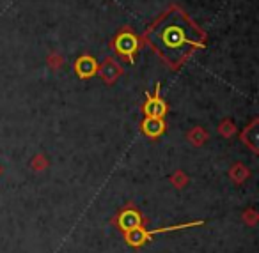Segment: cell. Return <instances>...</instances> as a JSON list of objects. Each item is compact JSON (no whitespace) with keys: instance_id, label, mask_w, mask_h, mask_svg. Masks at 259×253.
Instances as JSON below:
<instances>
[{"instance_id":"8992f818","label":"cell","mask_w":259,"mask_h":253,"mask_svg":"<svg viewBox=\"0 0 259 253\" xmlns=\"http://www.w3.org/2000/svg\"><path fill=\"white\" fill-rule=\"evenodd\" d=\"M243 221H245V223L250 225V227H254V225L257 223V214H255L252 209H250V211H247V213L243 214Z\"/></svg>"},{"instance_id":"6da1fadb","label":"cell","mask_w":259,"mask_h":253,"mask_svg":"<svg viewBox=\"0 0 259 253\" xmlns=\"http://www.w3.org/2000/svg\"><path fill=\"white\" fill-rule=\"evenodd\" d=\"M151 41L167 59L178 61L181 55L190 52V46L195 44L188 36L187 25H185L181 16H169L162 25L156 27L153 32Z\"/></svg>"},{"instance_id":"3957f363","label":"cell","mask_w":259,"mask_h":253,"mask_svg":"<svg viewBox=\"0 0 259 253\" xmlns=\"http://www.w3.org/2000/svg\"><path fill=\"white\" fill-rule=\"evenodd\" d=\"M117 225L122 232H130L134 230V228L142 227V216L137 213V211H132V209H126L119 214L117 218Z\"/></svg>"},{"instance_id":"277c9868","label":"cell","mask_w":259,"mask_h":253,"mask_svg":"<svg viewBox=\"0 0 259 253\" xmlns=\"http://www.w3.org/2000/svg\"><path fill=\"white\" fill-rule=\"evenodd\" d=\"M142 128H144L146 135H149L151 138L160 136L163 131H165V124H163V121L160 117H148L144 121V124H142Z\"/></svg>"},{"instance_id":"5b68a950","label":"cell","mask_w":259,"mask_h":253,"mask_svg":"<svg viewBox=\"0 0 259 253\" xmlns=\"http://www.w3.org/2000/svg\"><path fill=\"white\" fill-rule=\"evenodd\" d=\"M144 112H146L148 117H160L162 119L163 114H165V105H163L158 97H155V99H151L148 105H146Z\"/></svg>"},{"instance_id":"7a4b0ae2","label":"cell","mask_w":259,"mask_h":253,"mask_svg":"<svg viewBox=\"0 0 259 253\" xmlns=\"http://www.w3.org/2000/svg\"><path fill=\"white\" fill-rule=\"evenodd\" d=\"M199 225H204V221H190V223H183V225H174V227H163V228H156V230H146V228L139 227L134 228L130 232H122L124 234V241L128 246L132 248H141L142 244L151 241L153 235L156 234H163V232H176L181 228H190V227H199Z\"/></svg>"}]
</instances>
